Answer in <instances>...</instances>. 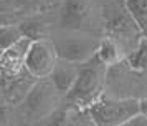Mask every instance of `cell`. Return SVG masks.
<instances>
[{"label":"cell","instance_id":"cell-18","mask_svg":"<svg viewBox=\"0 0 147 126\" xmlns=\"http://www.w3.org/2000/svg\"><path fill=\"white\" fill-rule=\"evenodd\" d=\"M121 126H147V114H139V116H136V118H132L131 121H127Z\"/></svg>","mask_w":147,"mask_h":126},{"label":"cell","instance_id":"cell-15","mask_svg":"<svg viewBox=\"0 0 147 126\" xmlns=\"http://www.w3.org/2000/svg\"><path fill=\"white\" fill-rule=\"evenodd\" d=\"M127 65L134 72H147V37L139 42L137 48L127 57Z\"/></svg>","mask_w":147,"mask_h":126},{"label":"cell","instance_id":"cell-6","mask_svg":"<svg viewBox=\"0 0 147 126\" xmlns=\"http://www.w3.org/2000/svg\"><path fill=\"white\" fill-rule=\"evenodd\" d=\"M55 46L61 60L74 65H83L96 57L99 42L89 37H71V38H63L56 42Z\"/></svg>","mask_w":147,"mask_h":126},{"label":"cell","instance_id":"cell-13","mask_svg":"<svg viewBox=\"0 0 147 126\" xmlns=\"http://www.w3.org/2000/svg\"><path fill=\"white\" fill-rule=\"evenodd\" d=\"M18 25L23 32V37L30 38L32 42H43L50 37V27L40 17H28Z\"/></svg>","mask_w":147,"mask_h":126},{"label":"cell","instance_id":"cell-2","mask_svg":"<svg viewBox=\"0 0 147 126\" xmlns=\"http://www.w3.org/2000/svg\"><path fill=\"white\" fill-rule=\"evenodd\" d=\"M104 18H106V25H104L106 37L114 40L119 45L124 57L127 58L137 48L140 40L144 38L140 28L134 22L131 13L127 12L122 0H121V3L111 2L104 8Z\"/></svg>","mask_w":147,"mask_h":126},{"label":"cell","instance_id":"cell-9","mask_svg":"<svg viewBox=\"0 0 147 126\" xmlns=\"http://www.w3.org/2000/svg\"><path fill=\"white\" fill-rule=\"evenodd\" d=\"M33 126H96L88 110H80L74 106H61L50 116L36 121Z\"/></svg>","mask_w":147,"mask_h":126},{"label":"cell","instance_id":"cell-4","mask_svg":"<svg viewBox=\"0 0 147 126\" xmlns=\"http://www.w3.org/2000/svg\"><path fill=\"white\" fill-rule=\"evenodd\" d=\"M61 95L56 86L53 85V81L50 78H43L38 80L35 86L32 88V91L28 93V96L23 101V110H25V114H28L30 118L36 121L50 116L51 113H55L60 106L61 101Z\"/></svg>","mask_w":147,"mask_h":126},{"label":"cell","instance_id":"cell-1","mask_svg":"<svg viewBox=\"0 0 147 126\" xmlns=\"http://www.w3.org/2000/svg\"><path fill=\"white\" fill-rule=\"evenodd\" d=\"M107 66L98 57L80 65L78 80L73 90L65 96V103L80 110H88L101 98V91L106 85Z\"/></svg>","mask_w":147,"mask_h":126},{"label":"cell","instance_id":"cell-5","mask_svg":"<svg viewBox=\"0 0 147 126\" xmlns=\"http://www.w3.org/2000/svg\"><path fill=\"white\" fill-rule=\"evenodd\" d=\"M60 61L58 52L55 43L43 40V42H33L28 52L27 58V72L33 75L36 80L50 78L53 70Z\"/></svg>","mask_w":147,"mask_h":126},{"label":"cell","instance_id":"cell-14","mask_svg":"<svg viewBox=\"0 0 147 126\" xmlns=\"http://www.w3.org/2000/svg\"><path fill=\"white\" fill-rule=\"evenodd\" d=\"M144 37H147V0H122Z\"/></svg>","mask_w":147,"mask_h":126},{"label":"cell","instance_id":"cell-10","mask_svg":"<svg viewBox=\"0 0 147 126\" xmlns=\"http://www.w3.org/2000/svg\"><path fill=\"white\" fill-rule=\"evenodd\" d=\"M38 80L33 75L25 70V72L13 76V78H2V91H3V99L7 105H17L20 101H25L28 93L32 91Z\"/></svg>","mask_w":147,"mask_h":126},{"label":"cell","instance_id":"cell-12","mask_svg":"<svg viewBox=\"0 0 147 126\" xmlns=\"http://www.w3.org/2000/svg\"><path fill=\"white\" fill-rule=\"evenodd\" d=\"M96 57L101 60L102 65H106L107 68H111V66L119 65L121 60L124 58V53H122V50L119 48V45L114 40L104 37V38L99 40V46H98Z\"/></svg>","mask_w":147,"mask_h":126},{"label":"cell","instance_id":"cell-3","mask_svg":"<svg viewBox=\"0 0 147 126\" xmlns=\"http://www.w3.org/2000/svg\"><path fill=\"white\" fill-rule=\"evenodd\" d=\"M88 113L96 126H121L139 114H144L142 99L106 96H101L91 108H88Z\"/></svg>","mask_w":147,"mask_h":126},{"label":"cell","instance_id":"cell-19","mask_svg":"<svg viewBox=\"0 0 147 126\" xmlns=\"http://www.w3.org/2000/svg\"><path fill=\"white\" fill-rule=\"evenodd\" d=\"M146 85H147V80H146Z\"/></svg>","mask_w":147,"mask_h":126},{"label":"cell","instance_id":"cell-17","mask_svg":"<svg viewBox=\"0 0 147 126\" xmlns=\"http://www.w3.org/2000/svg\"><path fill=\"white\" fill-rule=\"evenodd\" d=\"M43 0H13V3L17 7H20L23 10H33L36 7H40Z\"/></svg>","mask_w":147,"mask_h":126},{"label":"cell","instance_id":"cell-16","mask_svg":"<svg viewBox=\"0 0 147 126\" xmlns=\"http://www.w3.org/2000/svg\"><path fill=\"white\" fill-rule=\"evenodd\" d=\"M23 37V32H22L20 25H2V30H0V45H2V52L10 48L12 45H15L17 42H20Z\"/></svg>","mask_w":147,"mask_h":126},{"label":"cell","instance_id":"cell-8","mask_svg":"<svg viewBox=\"0 0 147 126\" xmlns=\"http://www.w3.org/2000/svg\"><path fill=\"white\" fill-rule=\"evenodd\" d=\"M91 17L89 0H63L60 25L65 30H83Z\"/></svg>","mask_w":147,"mask_h":126},{"label":"cell","instance_id":"cell-7","mask_svg":"<svg viewBox=\"0 0 147 126\" xmlns=\"http://www.w3.org/2000/svg\"><path fill=\"white\" fill-rule=\"evenodd\" d=\"M32 43L33 42L30 38H22L15 45L2 52V57H0L2 78H13L27 70V58Z\"/></svg>","mask_w":147,"mask_h":126},{"label":"cell","instance_id":"cell-11","mask_svg":"<svg viewBox=\"0 0 147 126\" xmlns=\"http://www.w3.org/2000/svg\"><path fill=\"white\" fill-rule=\"evenodd\" d=\"M78 73H80V65H74V63H69V61H65V60L60 58V61H58L56 68L53 70L50 80L53 81L56 90L63 96H66L68 93L73 90L74 83L78 80Z\"/></svg>","mask_w":147,"mask_h":126}]
</instances>
